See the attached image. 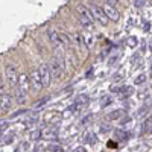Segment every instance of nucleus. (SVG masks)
Listing matches in <instances>:
<instances>
[{"label":"nucleus","mask_w":152,"mask_h":152,"mask_svg":"<svg viewBox=\"0 0 152 152\" xmlns=\"http://www.w3.org/2000/svg\"><path fill=\"white\" fill-rule=\"evenodd\" d=\"M90 12H91V15H93V20H94V21L100 23L102 26H107V24H108L110 18L107 17L104 8L96 6V5H91V6H90Z\"/></svg>","instance_id":"f257e3e1"},{"label":"nucleus","mask_w":152,"mask_h":152,"mask_svg":"<svg viewBox=\"0 0 152 152\" xmlns=\"http://www.w3.org/2000/svg\"><path fill=\"white\" fill-rule=\"evenodd\" d=\"M5 75L8 78V82L11 87H15L17 85V81H18V72H17V67L12 66V64H8L6 69H5Z\"/></svg>","instance_id":"f03ea898"},{"label":"nucleus","mask_w":152,"mask_h":152,"mask_svg":"<svg viewBox=\"0 0 152 152\" xmlns=\"http://www.w3.org/2000/svg\"><path fill=\"white\" fill-rule=\"evenodd\" d=\"M38 73H40V78L43 82V87H49L50 81H52V73H50V67L47 64H41L38 67Z\"/></svg>","instance_id":"7ed1b4c3"},{"label":"nucleus","mask_w":152,"mask_h":152,"mask_svg":"<svg viewBox=\"0 0 152 152\" xmlns=\"http://www.w3.org/2000/svg\"><path fill=\"white\" fill-rule=\"evenodd\" d=\"M43 120L47 125H55L56 126L62 120V116H61V113H58V111H47V113H44Z\"/></svg>","instance_id":"20e7f679"},{"label":"nucleus","mask_w":152,"mask_h":152,"mask_svg":"<svg viewBox=\"0 0 152 152\" xmlns=\"http://www.w3.org/2000/svg\"><path fill=\"white\" fill-rule=\"evenodd\" d=\"M14 107V97H12L8 91H5L2 96H0V108L3 111H8Z\"/></svg>","instance_id":"39448f33"},{"label":"nucleus","mask_w":152,"mask_h":152,"mask_svg":"<svg viewBox=\"0 0 152 152\" xmlns=\"http://www.w3.org/2000/svg\"><path fill=\"white\" fill-rule=\"evenodd\" d=\"M29 79H31V85H32V88L35 91H40L43 88V82H41V78H40V73H38V69L31 72Z\"/></svg>","instance_id":"423d86ee"},{"label":"nucleus","mask_w":152,"mask_h":152,"mask_svg":"<svg viewBox=\"0 0 152 152\" xmlns=\"http://www.w3.org/2000/svg\"><path fill=\"white\" fill-rule=\"evenodd\" d=\"M56 137H58V129L55 128V125H49L47 128L41 129V138H44V140H53Z\"/></svg>","instance_id":"0eeeda50"},{"label":"nucleus","mask_w":152,"mask_h":152,"mask_svg":"<svg viewBox=\"0 0 152 152\" xmlns=\"http://www.w3.org/2000/svg\"><path fill=\"white\" fill-rule=\"evenodd\" d=\"M47 37H49V41L52 43L56 49H61V47H62V46H61V41H59V32H58L56 29L49 28V29H47Z\"/></svg>","instance_id":"6e6552de"},{"label":"nucleus","mask_w":152,"mask_h":152,"mask_svg":"<svg viewBox=\"0 0 152 152\" xmlns=\"http://www.w3.org/2000/svg\"><path fill=\"white\" fill-rule=\"evenodd\" d=\"M104 11H105V14H107V17L111 20V21H119V18H120V14H119V11L114 8V6H111V5H105L104 6Z\"/></svg>","instance_id":"1a4fd4ad"},{"label":"nucleus","mask_w":152,"mask_h":152,"mask_svg":"<svg viewBox=\"0 0 152 152\" xmlns=\"http://www.w3.org/2000/svg\"><path fill=\"white\" fill-rule=\"evenodd\" d=\"M29 85H31V79H29V76L26 73H20L18 75V81H17V85L18 88H21V90L24 91H28L29 90Z\"/></svg>","instance_id":"9d476101"},{"label":"nucleus","mask_w":152,"mask_h":152,"mask_svg":"<svg viewBox=\"0 0 152 152\" xmlns=\"http://www.w3.org/2000/svg\"><path fill=\"white\" fill-rule=\"evenodd\" d=\"M28 100V91L21 90V88L15 87V102L17 104H24Z\"/></svg>","instance_id":"9b49d317"},{"label":"nucleus","mask_w":152,"mask_h":152,"mask_svg":"<svg viewBox=\"0 0 152 152\" xmlns=\"http://www.w3.org/2000/svg\"><path fill=\"white\" fill-rule=\"evenodd\" d=\"M76 12H78V15H84V17H87V18H93L90 9H88L85 5H82V3H79L78 6H76Z\"/></svg>","instance_id":"f8f14e48"},{"label":"nucleus","mask_w":152,"mask_h":152,"mask_svg":"<svg viewBox=\"0 0 152 152\" xmlns=\"http://www.w3.org/2000/svg\"><path fill=\"white\" fill-rule=\"evenodd\" d=\"M143 132H145V134H151V132H152V116L148 117V119L143 122Z\"/></svg>","instance_id":"ddd939ff"},{"label":"nucleus","mask_w":152,"mask_h":152,"mask_svg":"<svg viewBox=\"0 0 152 152\" xmlns=\"http://www.w3.org/2000/svg\"><path fill=\"white\" fill-rule=\"evenodd\" d=\"M88 96L87 94H81V96H78L76 97V105H78V108H81V107H84V105H87L88 104Z\"/></svg>","instance_id":"4468645a"},{"label":"nucleus","mask_w":152,"mask_h":152,"mask_svg":"<svg viewBox=\"0 0 152 152\" xmlns=\"http://www.w3.org/2000/svg\"><path fill=\"white\" fill-rule=\"evenodd\" d=\"M59 41H61V46H62V47H69V44H70V38H69L67 34L59 32Z\"/></svg>","instance_id":"2eb2a0df"},{"label":"nucleus","mask_w":152,"mask_h":152,"mask_svg":"<svg viewBox=\"0 0 152 152\" xmlns=\"http://www.w3.org/2000/svg\"><path fill=\"white\" fill-rule=\"evenodd\" d=\"M82 38H84V44H85L87 47H91V46L94 44V37H93L91 34H85Z\"/></svg>","instance_id":"dca6fc26"},{"label":"nucleus","mask_w":152,"mask_h":152,"mask_svg":"<svg viewBox=\"0 0 152 152\" xmlns=\"http://www.w3.org/2000/svg\"><path fill=\"white\" fill-rule=\"evenodd\" d=\"M29 149H31V143H29V142H21V143H18L17 148H15L17 152H24V151H29Z\"/></svg>","instance_id":"f3484780"},{"label":"nucleus","mask_w":152,"mask_h":152,"mask_svg":"<svg viewBox=\"0 0 152 152\" xmlns=\"http://www.w3.org/2000/svg\"><path fill=\"white\" fill-rule=\"evenodd\" d=\"M40 137H41V129H32L29 132V138H31V140H38Z\"/></svg>","instance_id":"a211bd4d"},{"label":"nucleus","mask_w":152,"mask_h":152,"mask_svg":"<svg viewBox=\"0 0 152 152\" xmlns=\"http://www.w3.org/2000/svg\"><path fill=\"white\" fill-rule=\"evenodd\" d=\"M123 114V111L122 110H117V111H113L111 114H108V119H111V120H114V119H119L120 116Z\"/></svg>","instance_id":"6ab92c4d"},{"label":"nucleus","mask_w":152,"mask_h":152,"mask_svg":"<svg viewBox=\"0 0 152 152\" xmlns=\"http://www.w3.org/2000/svg\"><path fill=\"white\" fill-rule=\"evenodd\" d=\"M67 61L70 62V64L73 66V67H76V66H78V59H76V56H75V53H69V56H67Z\"/></svg>","instance_id":"aec40b11"},{"label":"nucleus","mask_w":152,"mask_h":152,"mask_svg":"<svg viewBox=\"0 0 152 152\" xmlns=\"http://www.w3.org/2000/svg\"><path fill=\"white\" fill-rule=\"evenodd\" d=\"M145 81H146V75L142 73V75H138L137 78L134 79V84H135V85H140V84H143Z\"/></svg>","instance_id":"412c9836"},{"label":"nucleus","mask_w":152,"mask_h":152,"mask_svg":"<svg viewBox=\"0 0 152 152\" xmlns=\"http://www.w3.org/2000/svg\"><path fill=\"white\" fill-rule=\"evenodd\" d=\"M47 102H49V97H43V99H40V102H37V104L34 105V108H35V110H38V108L44 107V105H46Z\"/></svg>","instance_id":"4be33fe9"},{"label":"nucleus","mask_w":152,"mask_h":152,"mask_svg":"<svg viewBox=\"0 0 152 152\" xmlns=\"http://www.w3.org/2000/svg\"><path fill=\"white\" fill-rule=\"evenodd\" d=\"M85 142H88L90 145H94V143H96L94 134H91V132H87V134H85Z\"/></svg>","instance_id":"5701e85b"},{"label":"nucleus","mask_w":152,"mask_h":152,"mask_svg":"<svg viewBox=\"0 0 152 152\" xmlns=\"http://www.w3.org/2000/svg\"><path fill=\"white\" fill-rule=\"evenodd\" d=\"M3 137H5V138H2V143L3 145H9L12 140H14V134H12V132L8 134V135H3Z\"/></svg>","instance_id":"b1692460"},{"label":"nucleus","mask_w":152,"mask_h":152,"mask_svg":"<svg viewBox=\"0 0 152 152\" xmlns=\"http://www.w3.org/2000/svg\"><path fill=\"white\" fill-rule=\"evenodd\" d=\"M146 3H148V0H132V5L135 8H143Z\"/></svg>","instance_id":"393cba45"},{"label":"nucleus","mask_w":152,"mask_h":152,"mask_svg":"<svg viewBox=\"0 0 152 152\" xmlns=\"http://www.w3.org/2000/svg\"><path fill=\"white\" fill-rule=\"evenodd\" d=\"M47 151L59 152V151H64V149H62V146H59V145H50V146H47Z\"/></svg>","instance_id":"a878e982"},{"label":"nucleus","mask_w":152,"mask_h":152,"mask_svg":"<svg viewBox=\"0 0 152 152\" xmlns=\"http://www.w3.org/2000/svg\"><path fill=\"white\" fill-rule=\"evenodd\" d=\"M116 135H117L119 140H126V138H128V134L123 132V131H120V129H117V131H116Z\"/></svg>","instance_id":"bb28decb"},{"label":"nucleus","mask_w":152,"mask_h":152,"mask_svg":"<svg viewBox=\"0 0 152 152\" xmlns=\"http://www.w3.org/2000/svg\"><path fill=\"white\" fill-rule=\"evenodd\" d=\"M137 43H138V41H137V38H135V37H131L129 40H128V46H129V47H135Z\"/></svg>","instance_id":"cd10ccee"},{"label":"nucleus","mask_w":152,"mask_h":152,"mask_svg":"<svg viewBox=\"0 0 152 152\" xmlns=\"http://www.w3.org/2000/svg\"><path fill=\"white\" fill-rule=\"evenodd\" d=\"M6 129H8V123H6V122L0 123V134H2L3 131H6Z\"/></svg>","instance_id":"c85d7f7f"},{"label":"nucleus","mask_w":152,"mask_h":152,"mask_svg":"<svg viewBox=\"0 0 152 152\" xmlns=\"http://www.w3.org/2000/svg\"><path fill=\"white\" fill-rule=\"evenodd\" d=\"M122 75H123V72H119V73H116V76H114V81H116V82H117V81H120V79L123 78Z\"/></svg>","instance_id":"c756f323"},{"label":"nucleus","mask_w":152,"mask_h":152,"mask_svg":"<svg viewBox=\"0 0 152 152\" xmlns=\"http://www.w3.org/2000/svg\"><path fill=\"white\" fill-rule=\"evenodd\" d=\"M43 148H44V145H43V143H38V145L35 146V149H34V151H44Z\"/></svg>","instance_id":"7c9ffc66"},{"label":"nucleus","mask_w":152,"mask_h":152,"mask_svg":"<svg viewBox=\"0 0 152 152\" xmlns=\"http://www.w3.org/2000/svg\"><path fill=\"white\" fill-rule=\"evenodd\" d=\"M75 151H76V152H85L87 149H85L84 146H78V148H75Z\"/></svg>","instance_id":"2f4dec72"},{"label":"nucleus","mask_w":152,"mask_h":152,"mask_svg":"<svg viewBox=\"0 0 152 152\" xmlns=\"http://www.w3.org/2000/svg\"><path fill=\"white\" fill-rule=\"evenodd\" d=\"M148 149H149V148L145 146V145H142V146H138V148H137V151H148Z\"/></svg>","instance_id":"473e14b6"},{"label":"nucleus","mask_w":152,"mask_h":152,"mask_svg":"<svg viewBox=\"0 0 152 152\" xmlns=\"http://www.w3.org/2000/svg\"><path fill=\"white\" fill-rule=\"evenodd\" d=\"M100 129H102V132H107V131H110V126H105V125H104Z\"/></svg>","instance_id":"72a5a7b5"},{"label":"nucleus","mask_w":152,"mask_h":152,"mask_svg":"<svg viewBox=\"0 0 152 152\" xmlns=\"http://www.w3.org/2000/svg\"><path fill=\"white\" fill-rule=\"evenodd\" d=\"M104 100H105V102L102 104V107H105V105H108V104H110V97H105Z\"/></svg>","instance_id":"f704fd0d"},{"label":"nucleus","mask_w":152,"mask_h":152,"mask_svg":"<svg viewBox=\"0 0 152 152\" xmlns=\"http://www.w3.org/2000/svg\"><path fill=\"white\" fill-rule=\"evenodd\" d=\"M149 75L152 76V62H151V66H149Z\"/></svg>","instance_id":"c9c22d12"}]
</instances>
